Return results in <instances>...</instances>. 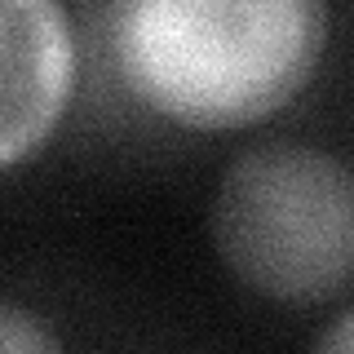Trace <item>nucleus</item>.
I'll return each mask as SVG.
<instances>
[{"instance_id": "1", "label": "nucleus", "mask_w": 354, "mask_h": 354, "mask_svg": "<svg viewBox=\"0 0 354 354\" xmlns=\"http://www.w3.org/2000/svg\"><path fill=\"white\" fill-rule=\"evenodd\" d=\"M324 27V0H111V58L151 115L243 129L301 93Z\"/></svg>"}, {"instance_id": "2", "label": "nucleus", "mask_w": 354, "mask_h": 354, "mask_svg": "<svg viewBox=\"0 0 354 354\" xmlns=\"http://www.w3.org/2000/svg\"><path fill=\"white\" fill-rule=\"evenodd\" d=\"M213 239L252 292L324 301L354 279V173L315 147L239 155L221 177Z\"/></svg>"}, {"instance_id": "3", "label": "nucleus", "mask_w": 354, "mask_h": 354, "mask_svg": "<svg viewBox=\"0 0 354 354\" xmlns=\"http://www.w3.org/2000/svg\"><path fill=\"white\" fill-rule=\"evenodd\" d=\"M75 88V31L62 0H0V169L58 129Z\"/></svg>"}, {"instance_id": "5", "label": "nucleus", "mask_w": 354, "mask_h": 354, "mask_svg": "<svg viewBox=\"0 0 354 354\" xmlns=\"http://www.w3.org/2000/svg\"><path fill=\"white\" fill-rule=\"evenodd\" d=\"M319 350H337V354H354V310H346V315L332 324L328 337H319Z\"/></svg>"}, {"instance_id": "4", "label": "nucleus", "mask_w": 354, "mask_h": 354, "mask_svg": "<svg viewBox=\"0 0 354 354\" xmlns=\"http://www.w3.org/2000/svg\"><path fill=\"white\" fill-rule=\"evenodd\" d=\"M31 350H58V341L44 332L36 315L0 301V354H31Z\"/></svg>"}]
</instances>
